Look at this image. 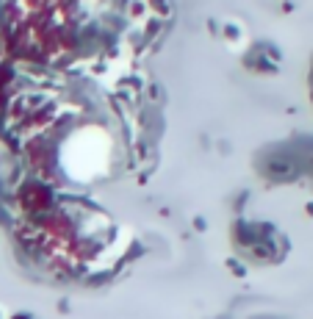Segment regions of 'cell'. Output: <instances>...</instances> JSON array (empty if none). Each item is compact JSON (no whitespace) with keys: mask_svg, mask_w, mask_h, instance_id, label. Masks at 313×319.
I'll list each match as a JSON object with an SVG mask.
<instances>
[{"mask_svg":"<svg viewBox=\"0 0 313 319\" xmlns=\"http://www.w3.org/2000/svg\"><path fill=\"white\" fill-rule=\"evenodd\" d=\"M17 37L50 64L108 67L147 34V0H17Z\"/></svg>","mask_w":313,"mask_h":319,"instance_id":"obj_1","label":"cell"}]
</instances>
